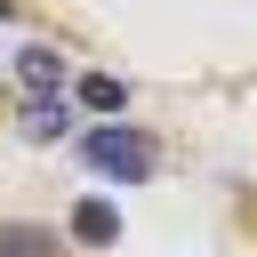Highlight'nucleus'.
Returning a JSON list of instances; mask_svg holds the SVG:
<instances>
[{"label": "nucleus", "mask_w": 257, "mask_h": 257, "mask_svg": "<svg viewBox=\"0 0 257 257\" xmlns=\"http://www.w3.org/2000/svg\"><path fill=\"white\" fill-rule=\"evenodd\" d=\"M80 161H88L96 177H112V185H145V177H153V137H145V128L104 120V128H88V137H80Z\"/></svg>", "instance_id": "1"}, {"label": "nucleus", "mask_w": 257, "mask_h": 257, "mask_svg": "<svg viewBox=\"0 0 257 257\" xmlns=\"http://www.w3.org/2000/svg\"><path fill=\"white\" fill-rule=\"evenodd\" d=\"M72 241H80V249H112V241H120V209H112V201H80V209H72Z\"/></svg>", "instance_id": "2"}, {"label": "nucleus", "mask_w": 257, "mask_h": 257, "mask_svg": "<svg viewBox=\"0 0 257 257\" xmlns=\"http://www.w3.org/2000/svg\"><path fill=\"white\" fill-rule=\"evenodd\" d=\"M16 72H24V88H32V96H64V56H56V48H40V40H32V48L16 56Z\"/></svg>", "instance_id": "3"}, {"label": "nucleus", "mask_w": 257, "mask_h": 257, "mask_svg": "<svg viewBox=\"0 0 257 257\" xmlns=\"http://www.w3.org/2000/svg\"><path fill=\"white\" fill-rule=\"evenodd\" d=\"M16 128H24L32 145H56V137L72 128V120H64V96H32V104L16 112Z\"/></svg>", "instance_id": "4"}, {"label": "nucleus", "mask_w": 257, "mask_h": 257, "mask_svg": "<svg viewBox=\"0 0 257 257\" xmlns=\"http://www.w3.org/2000/svg\"><path fill=\"white\" fill-rule=\"evenodd\" d=\"M0 257H56V233H40V225H0Z\"/></svg>", "instance_id": "5"}, {"label": "nucleus", "mask_w": 257, "mask_h": 257, "mask_svg": "<svg viewBox=\"0 0 257 257\" xmlns=\"http://www.w3.org/2000/svg\"><path fill=\"white\" fill-rule=\"evenodd\" d=\"M80 104H88V112H120V104H128V88H120L112 72H88V80H80Z\"/></svg>", "instance_id": "6"}, {"label": "nucleus", "mask_w": 257, "mask_h": 257, "mask_svg": "<svg viewBox=\"0 0 257 257\" xmlns=\"http://www.w3.org/2000/svg\"><path fill=\"white\" fill-rule=\"evenodd\" d=\"M0 16H8V0H0Z\"/></svg>", "instance_id": "7"}]
</instances>
